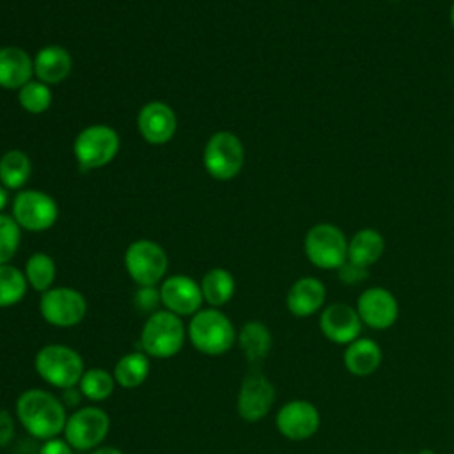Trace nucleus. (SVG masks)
Wrapping results in <instances>:
<instances>
[{"mask_svg":"<svg viewBox=\"0 0 454 454\" xmlns=\"http://www.w3.org/2000/svg\"><path fill=\"white\" fill-rule=\"evenodd\" d=\"M14 413L23 429L37 440L57 438L67 420L66 404L44 388H27L14 403Z\"/></svg>","mask_w":454,"mask_h":454,"instance_id":"1","label":"nucleus"},{"mask_svg":"<svg viewBox=\"0 0 454 454\" xmlns=\"http://www.w3.org/2000/svg\"><path fill=\"white\" fill-rule=\"evenodd\" d=\"M186 337L199 353L220 356L232 349L238 340V332L225 312L206 307L192 316L186 326Z\"/></svg>","mask_w":454,"mask_h":454,"instance_id":"2","label":"nucleus"},{"mask_svg":"<svg viewBox=\"0 0 454 454\" xmlns=\"http://www.w3.org/2000/svg\"><path fill=\"white\" fill-rule=\"evenodd\" d=\"M35 372L48 385L66 390L78 387L80 378L85 372L82 355L66 344H46L34 358Z\"/></svg>","mask_w":454,"mask_h":454,"instance_id":"3","label":"nucleus"},{"mask_svg":"<svg viewBox=\"0 0 454 454\" xmlns=\"http://www.w3.org/2000/svg\"><path fill=\"white\" fill-rule=\"evenodd\" d=\"M184 339L183 319L161 309L147 316L140 332V348L149 358H172L181 351Z\"/></svg>","mask_w":454,"mask_h":454,"instance_id":"4","label":"nucleus"},{"mask_svg":"<svg viewBox=\"0 0 454 454\" xmlns=\"http://www.w3.org/2000/svg\"><path fill=\"white\" fill-rule=\"evenodd\" d=\"M206 172L216 181L234 179L245 165V145L241 138L227 129L215 131L202 151Z\"/></svg>","mask_w":454,"mask_h":454,"instance_id":"5","label":"nucleus"},{"mask_svg":"<svg viewBox=\"0 0 454 454\" xmlns=\"http://www.w3.org/2000/svg\"><path fill=\"white\" fill-rule=\"evenodd\" d=\"M121 149L119 133L106 124L83 128L73 142V154L83 170H94L112 163Z\"/></svg>","mask_w":454,"mask_h":454,"instance_id":"6","label":"nucleus"},{"mask_svg":"<svg viewBox=\"0 0 454 454\" xmlns=\"http://www.w3.org/2000/svg\"><path fill=\"white\" fill-rule=\"evenodd\" d=\"M124 268L137 286H158L168 268L165 248L153 239H135L124 252Z\"/></svg>","mask_w":454,"mask_h":454,"instance_id":"7","label":"nucleus"},{"mask_svg":"<svg viewBox=\"0 0 454 454\" xmlns=\"http://www.w3.org/2000/svg\"><path fill=\"white\" fill-rule=\"evenodd\" d=\"M307 259L321 270H339L348 261V239L333 223L312 225L303 239Z\"/></svg>","mask_w":454,"mask_h":454,"instance_id":"8","label":"nucleus"},{"mask_svg":"<svg viewBox=\"0 0 454 454\" xmlns=\"http://www.w3.org/2000/svg\"><path fill=\"white\" fill-rule=\"evenodd\" d=\"M11 216L28 232H44L51 229L59 218L55 199L43 190H20L12 199Z\"/></svg>","mask_w":454,"mask_h":454,"instance_id":"9","label":"nucleus"},{"mask_svg":"<svg viewBox=\"0 0 454 454\" xmlns=\"http://www.w3.org/2000/svg\"><path fill=\"white\" fill-rule=\"evenodd\" d=\"M110 431V417L99 406H83L67 415L64 440L74 450L98 449Z\"/></svg>","mask_w":454,"mask_h":454,"instance_id":"10","label":"nucleus"},{"mask_svg":"<svg viewBox=\"0 0 454 454\" xmlns=\"http://www.w3.org/2000/svg\"><path fill=\"white\" fill-rule=\"evenodd\" d=\"M39 312L48 325L57 328H71L83 321L87 314V300L74 287H51L41 293Z\"/></svg>","mask_w":454,"mask_h":454,"instance_id":"11","label":"nucleus"},{"mask_svg":"<svg viewBox=\"0 0 454 454\" xmlns=\"http://www.w3.org/2000/svg\"><path fill=\"white\" fill-rule=\"evenodd\" d=\"M275 403V387L273 383L257 369L250 371L238 392L236 410L238 415L247 422H257L264 419Z\"/></svg>","mask_w":454,"mask_h":454,"instance_id":"12","label":"nucleus"},{"mask_svg":"<svg viewBox=\"0 0 454 454\" xmlns=\"http://www.w3.org/2000/svg\"><path fill=\"white\" fill-rule=\"evenodd\" d=\"M277 431L293 442L309 440L321 426L319 410L305 399H293L278 408L275 415Z\"/></svg>","mask_w":454,"mask_h":454,"instance_id":"13","label":"nucleus"},{"mask_svg":"<svg viewBox=\"0 0 454 454\" xmlns=\"http://www.w3.org/2000/svg\"><path fill=\"white\" fill-rule=\"evenodd\" d=\"M160 298L163 309L174 312L179 317H192L202 309L204 303L200 284L183 273L163 278L160 284Z\"/></svg>","mask_w":454,"mask_h":454,"instance_id":"14","label":"nucleus"},{"mask_svg":"<svg viewBox=\"0 0 454 454\" xmlns=\"http://www.w3.org/2000/svg\"><path fill=\"white\" fill-rule=\"evenodd\" d=\"M355 309L362 323L372 330H387L399 317L397 298L388 289L380 286L362 291Z\"/></svg>","mask_w":454,"mask_h":454,"instance_id":"15","label":"nucleus"},{"mask_svg":"<svg viewBox=\"0 0 454 454\" xmlns=\"http://www.w3.org/2000/svg\"><path fill=\"white\" fill-rule=\"evenodd\" d=\"M137 128L147 144L163 145L170 142L177 131V115L170 105L149 101L138 110Z\"/></svg>","mask_w":454,"mask_h":454,"instance_id":"16","label":"nucleus"},{"mask_svg":"<svg viewBox=\"0 0 454 454\" xmlns=\"http://www.w3.org/2000/svg\"><path fill=\"white\" fill-rule=\"evenodd\" d=\"M362 326L356 309L348 303H330L319 314V330L333 344L348 346L360 337Z\"/></svg>","mask_w":454,"mask_h":454,"instance_id":"17","label":"nucleus"},{"mask_svg":"<svg viewBox=\"0 0 454 454\" xmlns=\"http://www.w3.org/2000/svg\"><path fill=\"white\" fill-rule=\"evenodd\" d=\"M326 301V287L316 277H301L294 280L287 291V310L296 317H309L323 310Z\"/></svg>","mask_w":454,"mask_h":454,"instance_id":"18","label":"nucleus"},{"mask_svg":"<svg viewBox=\"0 0 454 454\" xmlns=\"http://www.w3.org/2000/svg\"><path fill=\"white\" fill-rule=\"evenodd\" d=\"M34 78V57L20 46H0V89L20 90Z\"/></svg>","mask_w":454,"mask_h":454,"instance_id":"19","label":"nucleus"},{"mask_svg":"<svg viewBox=\"0 0 454 454\" xmlns=\"http://www.w3.org/2000/svg\"><path fill=\"white\" fill-rule=\"evenodd\" d=\"M71 69L73 57L60 44H46L34 55V78L50 87L64 82Z\"/></svg>","mask_w":454,"mask_h":454,"instance_id":"20","label":"nucleus"},{"mask_svg":"<svg viewBox=\"0 0 454 454\" xmlns=\"http://www.w3.org/2000/svg\"><path fill=\"white\" fill-rule=\"evenodd\" d=\"M342 360L349 374L365 378L380 369L383 362V351L376 340L369 337H358L346 346Z\"/></svg>","mask_w":454,"mask_h":454,"instance_id":"21","label":"nucleus"},{"mask_svg":"<svg viewBox=\"0 0 454 454\" xmlns=\"http://www.w3.org/2000/svg\"><path fill=\"white\" fill-rule=\"evenodd\" d=\"M385 252V239L376 229H360L348 241V261L364 268L372 266Z\"/></svg>","mask_w":454,"mask_h":454,"instance_id":"22","label":"nucleus"},{"mask_svg":"<svg viewBox=\"0 0 454 454\" xmlns=\"http://www.w3.org/2000/svg\"><path fill=\"white\" fill-rule=\"evenodd\" d=\"M236 342H238L241 353L245 355V358L250 364L257 365L268 356V353L271 349V332L261 321H248L238 332Z\"/></svg>","mask_w":454,"mask_h":454,"instance_id":"23","label":"nucleus"},{"mask_svg":"<svg viewBox=\"0 0 454 454\" xmlns=\"http://www.w3.org/2000/svg\"><path fill=\"white\" fill-rule=\"evenodd\" d=\"M202 298L209 307L220 309L231 301L236 291L234 275L225 268H211L200 278Z\"/></svg>","mask_w":454,"mask_h":454,"instance_id":"24","label":"nucleus"},{"mask_svg":"<svg viewBox=\"0 0 454 454\" xmlns=\"http://www.w3.org/2000/svg\"><path fill=\"white\" fill-rule=\"evenodd\" d=\"M151 371V360L144 351H131L122 355L114 365V380L121 388H137L140 387Z\"/></svg>","mask_w":454,"mask_h":454,"instance_id":"25","label":"nucleus"},{"mask_svg":"<svg viewBox=\"0 0 454 454\" xmlns=\"http://www.w3.org/2000/svg\"><path fill=\"white\" fill-rule=\"evenodd\" d=\"M32 176V160L21 149H9L0 156V183L7 190H23Z\"/></svg>","mask_w":454,"mask_h":454,"instance_id":"26","label":"nucleus"},{"mask_svg":"<svg viewBox=\"0 0 454 454\" xmlns=\"http://www.w3.org/2000/svg\"><path fill=\"white\" fill-rule=\"evenodd\" d=\"M23 273L28 287H32L37 293H44L53 287V282L57 277V266L51 255L44 252H35L27 259Z\"/></svg>","mask_w":454,"mask_h":454,"instance_id":"27","label":"nucleus"},{"mask_svg":"<svg viewBox=\"0 0 454 454\" xmlns=\"http://www.w3.org/2000/svg\"><path fill=\"white\" fill-rule=\"evenodd\" d=\"M114 388H115L114 374L103 367L85 369L78 383V390L82 392V395L92 403L106 401L112 395Z\"/></svg>","mask_w":454,"mask_h":454,"instance_id":"28","label":"nucleus"},{"mask_svg":"<svg viewBox=\"0 0 454 454\" xmlns=\"http://www.w3.org/2000/svg\"><path fill=\"white\" fill-rule=\"evenodd\" d=\"M25 273L14 264H0V309L20 303L27 294Z\"/></svg>","mask_w":454,"mask_h":454,"instance_id":"29","label":"nucleus"},{"mask_svg":"<svg viewBox=\"0 0 454 454\" xmlns=\"http://www.w3.org/2000/svg\"><path fill=\"white\" fill-rule=\"evenodd\" d=\"M53 96L50 85L39 82L37 78H32L28 83H25L18 90V103L20 106L34 115L44 114L51 106Z\"/></svg>","mask_w":454,"mask_h":454,"instance_id":"30","label":"nucleus"},{"mask_svg":"<svg viewBox=\"0 0 454 454\" xmlns=\"http://www.w3.org/2000/svg\"><path fill=\"white\" fill-rule=\"evenodd\" d=\"M21 243V227L11 215L0 213V264L11 262Z\"/></svg>","mask_w":454,"mask_h":454,"instance_id":"31","label":"nucleus"},{"mask_svg":"<svg viewBox=\"0 0 454 454\" xmlns=\"http://www.w3.org/2000/svg\"><path fill=\"white\" fill-rule=\"evenodd\" d=\"M135 305L142 310V312H156L160 310L158 305H161V298H160V287L156 286H138L135 296Z\"/></svg>","mask_w":454,"mask_h":454,"instance_id":"32","label":"nucleus"},{"mask_svg":"<svg viewBox=\"0 0 454 454\" xmlns=\"http://www.w3.org/2000/svg\"><path fill=\"white\" fill-rule=\"evenodd\" d=\"M337 271H339V280H342V282L348 284V286L364 282V280L369 277V268L353 264V262H349V261H346Z\"/></svg>","mask_w":454,"mask_h":454,"instance_id":"33","label":"nucleus"},{"mask_svg":"<svg viewBox=\"0 0 454 454\" xmlns=\"http://www.w3.org/2000/svg\"><path fill=\"white\" fill-rule=\"evenodd\" d=\"M16 424L7 410H0V447L9 445L14 440Z\"/></svg>","mask_w":454,"mask_h":454,"instance_id":"34","label":"nucleus"},{"mask_svg":"<svg viewBox=\"0 0 454 454\" xmlns=\"http://www.w3.org/2000/svg\"><path fill=\"white\" fill-rule=\"evenodd\" d=\"M73 447L60 436L57 438H50V440H44L43 445L39 447L37 454H73Z\"/></svg>","mask_w":454,"mask_h":454,"instance_id":"35","label":"nucleus"},{"mask_svg":"<svg viewBox=\"0 0 454 454\" xmlns=\"http://www.w3.org/2000/svg\"><path fill=\"white\" fill-rule=\"evenodd\" d=\"M92 454H124V452H122L121 449H117V447L106 445V447H98V449H94Z\"/></svg>","mask_w":454,"mask_h":454,"instance_id":"36","label":"nucleus"},{"mask_svg":"<svg viewBox=\"0 0 454 454\" xmlns=\"http://www.w3.org/2000/svg\"><path fill=\"white\" fill-rule=\"evenodd\" d=\"M7 202H9V192H7V188L0 183V213H4Z\"/></svg>","mask_w":454,"mask_h":454,"instance_id":"37","label":"nucleus"},{"mask_svg":"<svg viewBox=\"0 0 454 454\" xmlns=\"http://www.w3.org/2000/svg\"><path fill=\"white\" fill-rule=\"evenodd\" d=\"M417 454H436L433 449H420Z\"/></svg>","mask_w":454,"mask_h":454,"instance_id":"38","label":"nucleus"},{"mask_svg":"<svg viewBox=\"0 0 454 454\" xmlns=\"http://www.w3.org/2000/svg\"><path fill=\"white\" fill-rule=\"evenodd\" d=\"M450 25L454 27V4L450 5Z\"/></svg>","mask_w":454,"mask_h":454,"instance_id":"39","label":"nucleus"},{"mask_svg":"<svg viewBox=\"0 0 454 454\" xmlns=\"http://www.w3.org/2000/svg\"><path fill=\"white\" fill-rule=\"evenodd\" d=\"M401 454H408V452H401Z\"/></svg>","mask_w":454,"mask_h":454,"instance_id":"40","label":"nucleus"}]
</instances>
